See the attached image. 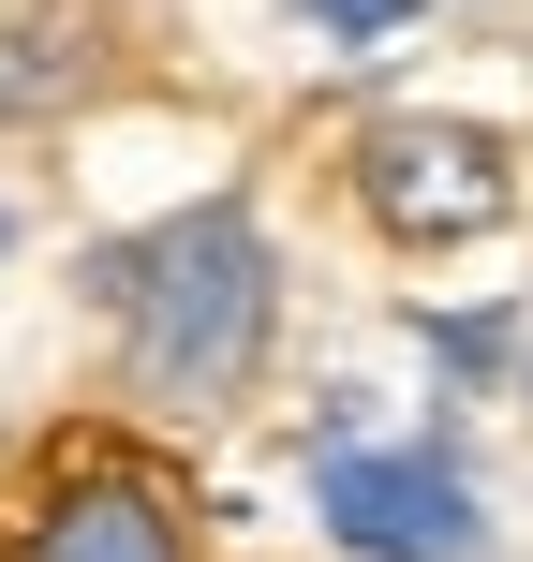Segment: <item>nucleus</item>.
<instances>
[{
	"label": "nucleus",
	"instance_id": "nucleus-1",
	"mask_svg": "<svg viewBox=\"0 0 533 562\" xmlns=\"http://www.w3.org/2000/svg\"><path fill=\"white\" fill-rule=\"evenodd\" d=\"M89 281L119 296L134 400H164V415H208V400H237V385H253V356H267V237L237 223V207H178L164 237L104 252Z\"/></svg>",
	"mask_w": 533,
	"mask_h": 562
},
{
	"label": "nucleus",
	"instance_id": "nucleus-2",
	"mask_svg": "<svg viewBox=\"0 0 533 562\" xmlns=\"http://www.w3.org/2000/svg\"><path fill=\"white\" fill-rule=\"evenodd\" d=\"M311 518H326L356 562H475L489 548L475 488H459L430 445H326L311 459Z\"/></svg>",
	"mask_w": 533,
	"mask_h": 562
},
{
	"label": "nucleus",
	"instance_id": "nucleus-3",
	"mask_svg": "<svg viewBox=\"0 0 533 562\" xmlns=\"http://www.w3.org/2000/svg\"><path fill=\"white\" fill-rule=\"evenodd\" d=\"M0 562H193V533H178V488H164V474H134V459H75V474L0 533Z\"/></svg>",
	"mask_w": 533,
	"mask_h": 562
},
{
	"label": "nucleus",
	"instance_id": "nucleus-4",
	"mask_svg": "<svg viewBox=\"0 0 533 562\" xmlns=\"http://www.w3.org/2000/svg\"><path fill=\"white\" fill-rule=\"evenodd\" d=\"M356 193L386 207L400 237H489L504 223V148L459 134V119H386L356 148Z\"/></svg>",
	"mask_w": 533,
	"mask_h": 562
},
{
	"label": "nucleus",
	"instance_id": "nucleus-5",
	"mask_svg": "<svg viewBox=\"0 0 533 562\" xmlns=\"http://www.w3.org/2000/svg\"><path fill=\"white\" fill-rule=\"evenodd\" d=\"M89 89V45H59V30H0V119H45Z\"/></svg>",
	"mask_w": 533,
	"mask_h": 562
},
{
	"label": "nucleus",
	"instance_id": "nucleus-6",
	"mask_svg": "<svg viewBox=\"0 0 533 562\" xmlns=\"http://www.w3.org/2000/svg\"><path fill=\"white\" fill-rule=\"evenodd\" d=\"M311 15H326L341 45H386V30H400V15H430V0H311Z\"/></svg>",
	"mask_w": 533,
	"mask_h": 562
},
{
	"label": "nucleus",
	"instance_id": "nucleus-7",
	"mask_svg": "<svg viewBox=\"0 0 533 562\" xmlns=\"http://www.w3.org/2000/svg\"><path fill=\"white\" fill-rule=\"evenodd\" d=\"M0 237H15V207H0Z\"/></svg>",
	"mask_w": 533,
	"mask_h": 562
}]
</instances>
